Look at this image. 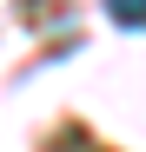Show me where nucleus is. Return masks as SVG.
<instances>
[{
  "instance_id": "obj_1",
  "label": "nucleus",
  "mask_w": 146,
  "mask_h": 152,
  "mask_svg": "<svg viewBox=\"0 0 146 152\" xmlns=\"http://www.w3.org/2000/svg\"><path fill=\"white\" fill-rule=\"evenodd\" d=\"M106 20L126 27V33H139V27H146V0H106Z\"/></svg>"
}]
</instances>
